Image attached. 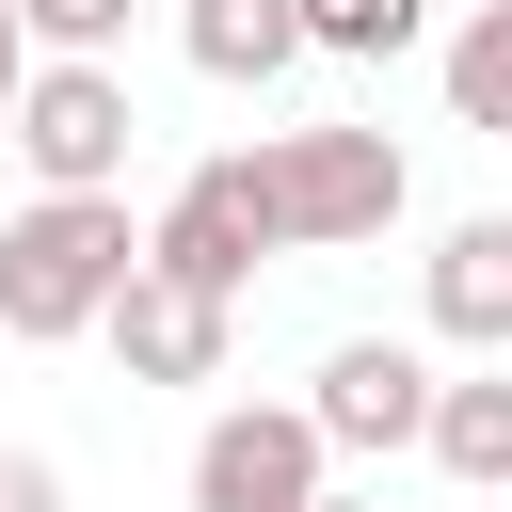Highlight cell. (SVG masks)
<instances>
[{"instance_id": "obj_1", "label": "cell", "mask_w": 512, "mask_h": 512, "mask_svg": "<svg viewBox=\"0 0 512 512\" xmlns=\"http://www.w3.org/2000/svg\"><path fill=\"white\" fill-rule=\"evenodd\" d=\"M128 256H144L128 192H32V208L0 224V336H16V352L96 336V304H112V272H128Z\"/></svg>"}, {"instance_id": "obj_2", "label": "cell", "mask_w": 512, "mask_h": 512, "mask_svg": "<svg viewBox=\"0 0 512 512\" xmlns=\"http://www.w3.org/2000/svg\"><path fill=\"white\" fill-rule=\"evenodd\" d=\"M0 144L32 160V192H128V144H144L128 64H64V48H32L16 96H0Z\"/></svg>"}, {"instance_id": "obj_3", "label": "cell", "mask_w": 512, "mask_h": 512, "mask_svg": "<svg viewBox=\"0 0 512 512\" xmlns=\"http://www.w3.org/2000/svg\"><path fill=\"white\" fill-rule=\"evenodd\" d=\"M272 160V240L288 256H352V240H384L400 208H416V160L384 144V128H288V144H256Z\"/></svg>"}, {"instance_id": "obj_4", "label": "cell", "mask_w": 512, "mask_h": 512, "mask_svg": "<svg viewBox=\"0 0 512 512\" xmlns=\"http://www.w3.org/2000/svg\"><path fill=\"white\" fill-rule=\"evenodd\" d=\"M256 256H288V240H272V160H256V144H224V160H192V176L160 192L144 272H176V288L240 304V288H256Z\"/></svg>"}, {"instance_id": "obj_5", "label": "cell", "mask_w": 512, "mask_h": 512, "mask_svg": "<svg viewBox=\"0 0 512 512\" xmlns=\"http://www.w3.org/2000/svg\"><path fill=\"white\" fill-rule=\"evenodd\" d=\"M336 480V448L304 432V400H224L192 432V512H304Z\"/></svg>"}, {"instance_id": "obj_6", "label": "cell", "mask_w": 512, "mask_h": 512, "mask_svg": "<svg viewBox=\"0 0 512 512\" xmlns=\"http://www.w3.org/2000/svg\"><path fill=\"white\" fill-rule=\"evenodd\" d=\"M96 336H112V368L128 384H224V336H240V304H208V288H176V272H112V304H96Z\"/></svg>"}, {"instance_id": "obj_7", "label": "cell", "mask_w": 512, "mask_h": 512, "mask_svg": "<svg viewBox=\"0 0 512 512\" xmlns=\"http://www.w3.org/2000/svg\"><path fill=\"white\" fill-rule=\"evenodd\" d=\"M416 400H432V352H400V336H352V352H320V384H304V432H320L336 464H400V448H416Z\"/></svg>"}, {"instance_id": "obj_8", "label": "cell", "mask_w": 512, "mask_h": 512, "mask_svg": "<svg viewBox=\"0 0 512 512\" xmlns=\"http://www.w3.org/2000/svg\"><path fill=\"white\" fill-rule=\"evenodd\" d=\"M416 448H432L464 496H496V480H512V368H496V352L432 368V400H416Z\"/></svg>"}, {"instance_id": "obj_9", "label": "cell", "mask_w": 512, "mask_h": 512, "mask_svg": "<svg viewBox=\"0 0 512 512\" xmlns=\"http://www.w3.org/2000/svg\"><path fill=\"white\" fill-rule=\"evenodd\" d=\"M432 336L448 352H512V208L432 240Z\"/></svg>"}, {"instance_id": "obj_10", "label": "cell", "mask_w": 512, "mask_h": 512, "mask_svg": "<svg viewBox=\"0 0 512 512\" xmlns=\"http://www.w3.org/2000/svg\"><path fill=\"white\" fill-rule=\"evenodd\" d=\"M176 48H192V80L240 96V80H288L304 64V16L288 0H176Z\"/></svg>"}, {"instance_id": "obj_11", "label": "cell", "mask_w": 512, "mask_h": 512, "mask_svg": "<svg viewBox=\"0 0 512 512\" xmlns=\"http://www.w3.org/2000/svg\"><path fill=\"white\" fill-rule=\"evenodd\" d=\"M448 128H512V0L448 16Z\"/></svg>"}, {"instance_id": "obj_12", "label": "cell", "mask_w": 512, "mask_h": 512, "mask_svg": "<svg viewBox=\"0 0 512 512\" xmlns=\"http://www.w3.org/2000/svg\"><path fill=\"white\" fill-rule=\"evenodd\" d=\"M304 16V64H400L432 48V0H288Z\"/></svg>"}, {"instance_id": "obj_13", "label": "cell", "mask_w": 512, "mask_h": 512, "mask_svg": "<svg viewBox=\"0 0 512 512\" xmlns=\"http://www.w3.org/2000/svg\"><path fill=\"white\" fill-rule=\"evenodd\" d=\"M16 32L64 48V64H112V48H128V0H16Z\"/></svg>"}, {"instance_id": "obj_14", "label": "cell", "mask_w": 512, "mask_h": 512, "mask_svg": "<svg viewBox=\"0 0 512 512\" xmlns=\"http://www.w3.org/2000/svg\"><path fill=\"white\" fill-rule=\"evenodd\" d=\"M0 512H64V464L48 448H0Z\"/></svg>"}, {"instance_id": "obj_15", "label": "cell", "mask_w": 512, "mask_h": 512, "mask_svg": "<svg viewBox=\"0 0 512 512\" xmlns=\"http://www.w3.org/2000/svg\"><path fill=\"white\" fill-rule=\"evenodd\" d=\"M16 64H32V32H16V0H0V96H16Z\"/></svg>"}, {"instance_id": "obj_16", "label": "cell", "mask_w": 512, "mask_h": 512, "mask_svg": "<svg viewBox=\"0 0 512 512\" xmlns=\"http://www.w3.org/2000/svg\"><path fill=\"white\" fill-rule=\"evenodd\" d=\"M304 512H368V496H336V480H320V496H304Z\"/></svg>"}]
</instances>
